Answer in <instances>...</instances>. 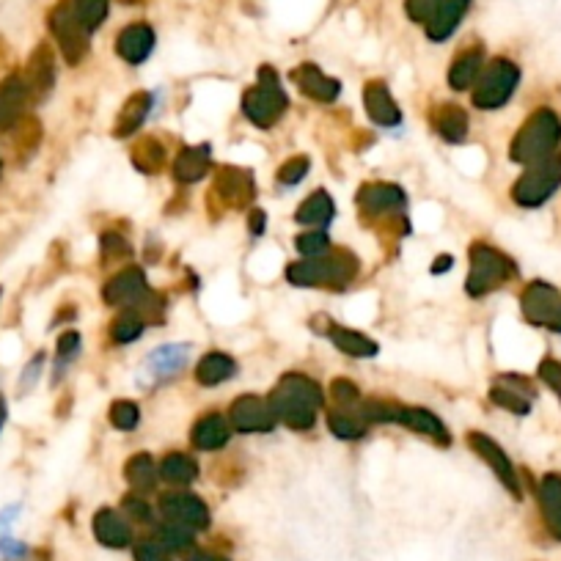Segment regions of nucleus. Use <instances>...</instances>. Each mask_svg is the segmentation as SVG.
Segmentation results:
<instances>
[{"label":"nucleus","instance_id":"obj_1","mask_svg":"<svg viewBox=\"0 0 561 561\" xmlns=\"http://www.w3.org/2000/svg\"><path fill=\"white\" fill-rule=\"evenodd\" d=\"M267 402L273 407L275 421H281L289 429L303 432V429L314 427L319 407L325 402V394H322V388L311 377L292 372L281 377V383L275 385Z\"/></svg>","mask_w":561,"mask_h":561},{"label":"nucleus","instance_id":"obj_2","mask_svg":"<svg viewBox=\"0 0 561 561\" xmlns=\"http://www.w3.org/2000/svg\"><path fill=\"white\" fill-rule=\"evenodd\" d=\"M556 152H561V116L553 108L534 110L517 130L509 157L528 168Z\"/></svg>","mask_w":561,"mask_h":561},{"label":"nucleus","instance_id":"obj_3","mask_svg":"<svg viewBox=\"0 0 561 561\" xmlns=\"http://www.w3.org/2000/svg\"><path fill=\"white\" fill-rule=\"evenodd\" d=\"M358 275V259L350 251H328L325 256L300 259L286 267V278L295 286H328L344 289Z\"/></svg>","mask_w":561,"mask_h":561},{"label":"nucleus","instance_id":"obj_4","mask_svg":"<svg viewBox=\"0 0 561 561\" xmlns=\"http://www.w3.org/2000/svg\"><path fill=\"white\" fill-rule=\"evenodd\" d=\"M286 110V94L281 91V83L275 77L273 69L264 66L259 72V83L245 91L242 97V113L262 130H270L275 121L284 116Z\"/></svg>","mask_w":561,"mask_h":561},{"label":"nucleus","instance_id":"obj_5","mask_svg":"<svg viewBox=\"0 0 561 561\" xmlns=\"http://www.w3.org/2000/svg\"><path fill=\"white\" fill-rule=\"evenodd\" d=\"M520 83V66L512 64L509 58H495L493 64L482 69V75L476 77V88H473V102L482 110L504 108L512 99Z\"/></svg>","mask_w":561,"mask_h":561},{"label":"nucleus","instance_id":"obj_6","mask_svg":"<svg viewBox=\"0 0 561 561\" xmlns=\"http://www.w3.org/2000/svg\"><path fill=\"white\" fill-rule=\"evenodd\" d=\"M515 275V264L504 253L490 245H473L471 248V273H468V295L482 297L493 289L504 286Z\"/></svg>","mask_w":561,"mask_h":561},{"label":"nucleus","instance_id":"obj_7","mask_svg":"<svg viewBox=\"0 0 561 561\" xmlns=\"http://www.w3.org/2000/svg\"><path fill=\"white\" fill-rule=\"evenodd\" d=\"M50 28H53L55 39L61 44V53H64L66 61L69 64H80L88 50V31L80 25V20L75 17V9L69 3L55 6L53 17H50Z\"/></svg>","mask_w":561,"mask_h":561},{"label":"nucleus","instance_id":"obj_8","mask_svg":"<svg viewBox=\"0 0 561 561\" xmlns=\"http://www.w3.org/2000/svg\"><path fill=\"white\" fill-rule=\"evenodd\" d=\"M468 446H471V449L479 454V460L498 476V482H504L506 490L515 495V498H520V479H517L515 465L506 457V451L501 449L490 435H484V432H471V435H468Z\"/></svg>","mask_w":561,"mask_h":561},{"label":"nucleus","instance_id":"obj_9","mask_svg":"<svg viewBox=\"0 0 561 561\" xmlns=\"http://www.w3.org/2000/svg\"><path fill=\"white\" fill-rule=\"evenodd\" d=\"M358 207L366 218H399L405 209V193L396 185H377L363 187L358 193Z\"/></svg>","mask_w":561,"mask_h":561},{"label":"nucleus","instance_id":"obj_10","mask_svg":"<svg viewBox=\"0 0 561 561\" xmlns=\"http://www.w3.org/2000/svg\"><path fill=\"white\" fill-rule=\"evenodd\" d=\"M231 427L237 432H270L275 427V413L270 402L245 394L231 405Z\"/></svg>","mask_w":561,"mask_h":561},{"label":"nucleus","instance_id":"obj_11","mask_svg":"<svg viewBox=\"0 0 561 561\" xmlns=\"http://www.w3.org/2000/svg\"><path fill=\"white\" fill-rule=\"evenodd\" d=\"M143 297H146V278L138 267L121 270L102 286V300L108 306H138Z\"/></svg>","mask_w":561,"mask_h":561},{"label":"nucleus","instance_id":"obj_12","mask_svg":"<svg viewBox=\"0 0 561 561\" xmlns=\"http://www.w3.org/2000/svg\"><path fill=\"white\" fill-rule=\"evenodd\" d=\"M187 358H190V344H163L146 358L143 372L149 377V383H163L185 369Z\"/></svg>","mask_w":561,"mask_h":561},{"label":"nucleus","instance_id":"obj_13","mask_svg":"<svg viewBox=\"0 0 561 561\" xmlns=\"http://www.w3.org/2000/svg\"><path fill=\"white\" fill-rule=\"evenodd\" d=\"M212 193H218V198L226 207H245L253 198L251 171H245V168H220Z\"/></svg>","mask_w":561,"mask_h":561},{"label":"nucleus","instance_id":"obj_14","mask_svg":"<svg viewBox=\"0 0 561 561\" xmlns=\"http://www.w3.org/2000/svg\"><path fill=\"white\" fill-rule=\"evenodd\" d=\"M363 102H366V113L377 127H396L402 121V110L391 97V91L380 80H372L363 88Z\"/></svg>","mask_w":561,"mask_h":561},{"label":"nucleus","instance_id":"obj_15","mask_svg":"<svg viewBox=\"0 0 561 561\" xmlns=\"http://www.w3.org/2000/svg\"><path fill=\"white\" fill-rule=\"evenodd\" d=\"M154 47V33L149 25H130L119 33V42H116V50L119 55L127 61V64H143Z\"/></svg>","mask_w":561,"mask_h":561},{"label":"nucleus","instance_id":"obj_16","mask_svg":"<svg viewBox=\"0 0 561 561\" xmlns=\"http://www.w3.org/2000/svg\"><path fill=\"white\" fill-rule=\"evenodd\" d=\"M471 6V0H443L438 11L432 14V20L427 22V33L432 42H446L454 28L460 25L465 11Z\"/></svg>","mask_w":561,"mask_h":561},{"label":"nucleus","instance_id":"obj_17","mask_svg":"<svg viewBox=\"0 0 561 561\" xmlns=\"http://www.w3.org/2000/svg\"><path fill=\"white\" fill-rule=\"evenodd\" d=\"M297 77V88L306 94L308 99H317V102H333L339 97V83L328 77L322 69H317L314 64L300 66L295 72Z\"/></svg>","mask_w":561,"mask_h":561},{"label":"nucleus","instance_id":"obj_18","mask_svg":"<svg viewBox=\"0 0 561 561\" xmlns=\"http://www.w3.org/2000/svg\"><path fill=\"white\" fill-rule=\"evenodd\" d=\"M231 429L226 424V418L218 416V413H207L204 418H198L196 427L190 432V440L198 451H215L220 446L229 443Z\"/></svg>","mask_w":561,"mask_h":561},{"label":"nucleus","instance_id":"obj_19","mask_svg":"<svg viewBox=\"0 0 561 561\" xmlns=\"http://www.w3.org/2000/svg\"><path fill=\"white\" fill-rule=\"evenodd\" d=\"M28 83L20 77H9L0 86V130H9L14 121H20L25 102H28Z\"/></svg>","mask_w":561,"mask_h":561},{"label":"nucleus","instance_id":"obj_20","mask_svg":"<svg viewBox=\"0 0 561 561\" xmlns=\"http://www.w3.org/2000/svg\"><path fill=\"white\" fill-rule=\"evenodd\" d=\"M539 506H542V515L548 520V528L561 537V473H545L539 479Z\"/></svg>","mask_w":561,"mask_h":561},{"label":"nucleus","instance_id":"obj_21","mask_svg":"<svg viewBox=\"0 0 561 561\" xmlns=\"http://www.w3.org/2000/svg\"><path fill=\"white\" fill-rule=\"evenodd\" d=\"M396 424L413 429V432H421V435L438 440V443H443V446L449 443V429L443 427V421H440L435 413H429V410H424V407H402Z\"/></svg>","mask_w":561,"mask_h":561},{"label":"nucleus","instance_id":"obj_22","mask_svg":"<svg viewBox=\"0 0 561 561\" xmlns=\"http://www.w3.org/2000/svg\"><path fill=\"white\" fill-rule=\"evenodd\" d=\"M482 66H484V50L482 47H468V50H462L457 58H454V64L449 69V86L454 91H465V88H471L476 83V77L482 75Z\"/></svg>","mask_w":561,"mask_h":561},{"label":"nucleus","instance_id":"obj_23","mask_svg":"<svg viewBox=\"0 0 561 561\" xmlns=\"http://www.w3.org/2000/svg\"><path fill=\"white\" fill-rule=\"evenodd\" d=\"M432 127H435V132H438L443 141L460 143L468 135V116L457 105L443 102V105L432 110Z\"/></svg>","mask_w":561,"mask_h":561},{"label":"nucleus","instance_id":"obj_24","mask_svg":"<svg viewBox=\"0 0 561 561\" xmlns=\"http://www.w3.org/2000/svg\"><path fill=\"white\" fill-rule=\"evenodd\" d=\"M209 160H212L209 146H187V149L176 154L174 176L179 182H185V185L198 182L209 171Z\"/></svg>","mask_w":561,"mask_h":561},{"label":"nucleus","instance_id":"obj_25","mask_svg":"<svg viewBox=\"0 0 561 561\" xmlns=\"http://www.w3.org/2000/svg\"><path fill=\"white\" fill-rule=\"evenodd\" d=\"M55 80V64H53V53L47 47H39L31 58V66H28V91L33 97H47L50 88H53Z\"/></svg>","mask_w":561,"mask_h":561},{"label":"nucleus","instance_id":"obj_26","mask_svg":"<svg viewBox=\"0 0 561 561\" xmlns=\"http://www.w3.org/2000/svg\"><path fill=\"white\" fill-rule=\"evenodd\" d=\"M237 374V363L226 352H209L196 366V380L201 385H220Z\"/></svg>","mask_w":561,"mask_h":561},{"label":"nucleus","instance_id":"obj_27","mask_svg":"<svg viewBox=\"0 0 561 561\" xmlns=\"http://www.w3.org/2000/svg\"><path fill=\"white\" fill-rule=\"evenodd\" d=\"M149 110H152V94H146V91L132 94V97L124 102L119 119H116V135H119V138H124V135H132V132L138 130L143 121H146Z\"/></svg>","mask_w":561,"mask_h":561},{"label":"nucleus","instance_id":"obj_28","mask_svg":"<svg viewBox=\"0 0 561 561\" xmlns=\"http://www.w3.org/2000/svg\"><path fill=\"white\" fill-rule=\"evenodd\" d=\"M333 215H336V207H333V198H330L325 190L311 193V196L300 204V209H297V220H300L303 226H314V229L328 226L330 220H333Z\"/></svg>","mask_w":561,"mask_h":561},{"label":"nucleus","instance_id":"obj_29","mask_svg":"<svg viewBox=\"0 0 561 561\" xmlns=\"http://www.w3.org/2000/svg\"><path fill=\"white\" fill-rule=\"evenodd\" d=\"M328 339L333 341L341 352L352 355V358H372V355H377V344H374L369 336L358 333V330L336 328V325H330Z\"/></svg>","mask_w":561,"mask_h":561},{"label":"nucleus","instance_id":"obj_30","mask_svg":"<svg viewBox=\"0 0 561 561\" xmlns=\"http://www.w3.org/2000/svg\"><path fill=\"white\" fill-rule=\"evenodd\" d=\"M328 424H330V432L341 440H358L366 435V427H369V421L363 418V413L358 410H352V407H339V410H333L328 416Z\"/></svg>","mask_w":561,"mask_h":561},{"label":"nucleus","instance_id":"obj_31","mask_svg":"<svg viewBox=\"0 0 561 561\" xmlns=\"http://www.w3.org/2000/svg\"><path fill=\"white\" fill-rule=\"evenodd\" d=\"M163 509L176 520L190 523V526H204L207 523V509L193 495H165Z\"/></svg>","mask_w":561,"mask_h":561},{"label":"nucleus","instance_id":"obj_32","mask_svg":"<svg viewBox=\"0 0 561 561\" xmlns=\"http://www.w3.org/2000/svg\"><path fill=\"white\" fill-rule=\"evenodd\" d=\"M196 473V460L187 457V454H168L163 460V465H160V476L171 484H190L196 479Z\"/></svg>","mask_w":561,"mask_h":561},{"label":"nucleus","instance_id":"obj_33","mask_svg":"<svg viewBox=\"0 0 561 561\" xmlns=\"http://www.w3.org/2000/svg\"><path fill=\"white\" fill-rule=\"evenodd\" d=\"M124 476L130 479L135 490H152L157 482V465L149 454H135L127 465H124Z\"/></svg>","mask_w":561,"mask_h":561},{"label":"nucleus","instance_id":"obj_34","mask_svg":"<svg viewBox=\"0 0 561 561\" xmlns=\"http://www.w3.org/2000/svg\"><path fill=\"white\" fill-rule=\"evenodd\" d=\"M132 163H135V168H141L143 174H157L165 165V149L160 146V141L146 138V141H141L135 146Z\"/></svg>","mask_w":561,"mask_h":561},{"label":"nucleus","instance_id":"obj_35","mask_svg":"<svg viewBox=\"0 0 561 561\" xmlns=\"http://www.w3.org/2000/svg\"><path fill=\"white\" fill-rule=\"evenodd\" d=\"M143 328H146V319L141 317V311H138V308H130L127 314H121V317L110 325V339L116 341V344H130V341H135L141 336Z\"/></svg>","mask_w":561,"mask_h":561},{"label":"nucleus","instance_id":"obj_36","mask_svg":"<svg viewBox=\"0 0 561 561\" xmlns=\"http://www.w3.org/2000/svg\"><path fill=\"white\" fill-rule=\"evenodd\" d=\"M75 17L86 31H97L105 14H108V0H75Z\"/></svg>","mask_w":561,"mask_h":561},{"label":"nucleus","instance_id":"obj_37","mask_svg":"<svg viewBox=\"0 0 561 561\" xmlns=\"http://www.w3.org/2000/svg\"><path fill=\"white\" fill-rule=\"evenodd\" d=\"M138 421H141V410L135 402H127V399H119V402H113L110 405V424L121 432H130V429L138 427Z\"/></svg>","mask_w":561,"mask_h":561},{"label":"nucleus","instance_id":"obj_38","mask_svg":"<svg viewBox=\"0 0 561 561\" xmlns=\"http://www.w3.org/2000/svg\"><path fill=\"white\" fill-rule=\"evenodd\" d=\"M297 251L303 253L306 259H314V256H325L330 251V240L325 231H308V234H300L297 237Z\"/></svg>","mask_w":561,"mask_h":561},{"label":"nucleus","instance_id":"obj_39","mask_svg":"<svg viewBox=\"0 0 561 561\" xmlns=\"http://www.w3.org/2000/svg\"><path fill=\"white\" fill-rule=\"evenodd\" d=\"M308 174V157H292L278 168V182L286 187H295L297 182H303V176Z\"/></svg>","mask_w":561,"mask_h":561},{"label":"nucleus","instance_id":"obj_40","mask_svg":"<svg viewBox=\"0 0 561 561\" xmlns=\"http://www.w3.org/2000/svg\"><path fill=\"white\" fill-rule=\"evenodd\" d=\"M80 336H77L75 330H69V333H64L61 339H58V369H64L66 363L75 361L77 355H80Z\"/></svg>","mask_w":561,"mask_h":561},{"label":"nucleus","instance_id":"obj_41","mask_svg":"<svg viewBox=\"0 0 561 561\" xmlns=\"http://www.w3.org/2000/svg\"><path fill=\"white\" fill-rule=\"evenodd\" d=\"M330 391H333V396H336V402H339L341 407H352L358 402V388H355L350 380H333Z\"/></svg>","mask_w":561,"mask_h":561},{"label":"nucleus","instance_id":"obj_42","mask_svg":"<svg viewBox=\"0 0 561 561\" xmlns=\"http://www.w3.org/2000/svg\"><path fill=\"white\" fill-rule=\"evenodd\" d=\"M102 253H105L108 259H116V256L130 253V245H127V240L119 237V234H102Z\"/></svg>","mask_w":561,"mask_h":561},{"label":"nucleus","instance_id":"obj_43","mask_svg":"<svg viewBox=\"0 0 561 561\" xmlns=\"http://www.w3.org/2000/svg\"><path fill=\"white\" fill-rule=\"evenodd\" d=\"M262 229H264V212L259 209V212H253L251 215V231L253 234H262Z\"/></svg>","mask_w":561,"mask_h":561},{"label":"nucleus","instance_id":"obj_44","mask_svg":"<svg viewBox=\"0 0 561 561\" xmlns=\"http://www.w3.org/2000/svg\"><path fill=\"white\" fill-rule=\"evenodd\" d=\"M451 267V256H440L438 264H432V273H446Z\"/></svg>","mask_w":561,"mask_h":561},{"label":"nucleus","instance_id":"obj_45","mask_svg":"<svg viewBox=\"0 0 561 561\" xmlns=\"http://www.w3.org/2000/svg\"><path fill=\"white\" fill-rule=\"evenodd\" d=\"M3 418H6V407H3V399H0V424H3Z\"/></svg>","mask_w":561,"mask_h":561}]
</instances>
